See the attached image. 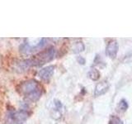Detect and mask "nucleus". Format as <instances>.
<instances>
[{"label":"nucleus","instance_id":"obj_1","mask_svg":"<svg viewBox=\"0 0 132 124\" xmlns=\"http://www.w3.org/2000/svg\"><path fill=\"white\" fill-rule=\"evenodd\" d=\"M20 91L29 100L33 102L38 100L41 95L40 86L38 84V82L34 80L22 83L20 86Z\"/></svg>","mask_w":132,"mask_h":124},{"label":"nucleus","instance_id":"obj_2","mask_svg":"<svg viewBox=\"0 0 132 124\" xmlns=\"http://www.w3.org/2000/svg\"><path fill=\"white\" fill-rule=\"evenodd\" d=\"M55 56V49L54 47H50L45 51L38 53L32 59L27 60L29 67L33 65H42L47 62L51 61Z\"/></svg>","mask_w":132,"mask_h":124},{"label":"nucleus","instance_id":"obj_3","mask_svg":"<svg viewBox=\"0 0 132 124\" xmlns=\"http://www.w3.org/2000/svg\"><path fill=\"white\" fill-rule=\"evenodd\" d=\"M118 48H119V45H118V42L117 41H111L108 43V45H106V54L109 57L112 58H116L117 56V54L118 52Z\"/></svg>","mask_w":132,"mask_h":124},{"label":"nucleus","instance_id":"obj_4","mask_svg":"<svg viewBox=\"0 0 132 124\" xmlns=\"http://www.w3.org/2000/svg\"><path fill=\"white\" fill-rule=\"evenodd\" d=\"M54 70H55V66L50 65L45 68L41 69L38 73V75L43 81H48L53 75Z\"/></svg>","mask_w":132,"mask_h":124},{"label":"nucleus","instance_id":"obj_5","mask_svg":"<svg viewBox=\"0 0 132 124\" xmlns=\"http://www.w3.org/2000/svg\"><path fill=\"white\" fill-rule=\"evenodd\" d=\"M28 117V114L25 111H18L13 113L11 116L12 121H14V123L16 124H22L27 120Z\"/></svg>","mask_w":132,"mask_h":124},{"label":"nucleus","instance_id":"obj_6","mask_svg":"<svg viewBox=\"0 0 132 124\" xmlns=\"http://www.w3.org/2000/svg\"><path fill=\"white\" fill-rule=\"evenodd\" d=\"M109 88V84L106 81H102L96 85V88L94 90V95L96 97L101 96V95L104 94Z\"/></svg>","mask_w":132,"mask_h":124},{"label":"nucleus","instance_id":"obj_7","mask_svg":"<svg viewBox=\"0 0 132 124\" xmlns=\"http://www.w3.org/2000/svg\"><path fill=\"white\" fill-rule=\"evenodd\" d=\"M88 75L90 79H92L93 80H97L99 77H100V73L96 69H92L88 73Z\"/></svg>","mask_w":132,"mask_h":124},{"label":"nucleus","instance_id":"obj_8","mask_svg":"<svg viewBox=\"0 0 132 124\" xmlns=\"http://www.w3.org/2000/svg\"><path fill=\"white\" fill-rule=\"evenodd\" d=\"M84 50V45L82 44V42H77L74 43V45L73 47V52L74 53H78Z\"/></svg>","mask_w":132,"mask_h":124},{"label":"nucleus","instance_id":"obj_9","mask_svg":"<svg viewBox=\"0 0 132 124\" xmlns=\"http://www.w3.org/2000/svg\"><path fill=\"white\" fill-rule=\"evenodd\" d=\"M120 107H121V109L123 110V111H125L127 109V107H128V104H127V103L125 101V100H122L120 102V104H119Z\"/></svg>","mask_w":132,"mask_h":124},{"label":"nucleus","instance_id":"obj_10","mask_svg":"<svg viewBox=\"0 0 132 124\" xmlns=\"http://www.w3.org/2000/svg\"><path fill=\"white\" fill-rule=\"evenodd\" d=\"M118 124H122V123H121V122H119V123H118Z\"/></svg>","mask_w":132,"mask_h":124}]
</instances>
